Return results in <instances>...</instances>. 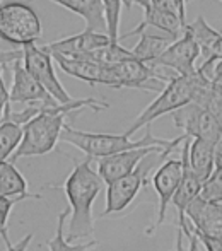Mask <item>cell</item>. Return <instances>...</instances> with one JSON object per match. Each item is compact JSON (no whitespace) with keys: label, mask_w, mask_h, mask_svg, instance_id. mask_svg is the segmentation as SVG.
Here are the masks:
<instances>
[{"label":"cell","mask_w":222,"mask_h":251,"mask_svg":"<svg viewBox=\"0 0 222 251\" xmlns=\"http://www.w3.org/2000/svg\"><path fill=\"white\" fill-rule=\"evenodd\" d=\"M21 53H23L24 69L47 89V93L53 100L58 101L60 104H65V102H70L74 100L65 91V87L58 80V77H56L51 53L38 47L36 43H27L24 47H21Z\"/></svg>","instance_id":"ba28073f"},{"label":"cell","mask_w":222,"mask_h":251,"mask_svg":"<svg viewBox=\"0 0 222 251\" xmlns=\"http://www.w3.org/2000/svg\"><path fill=\"white\" fill-rule=\"evenodd\" d=\"M190 227H192V226H190ZM193 232H195L197 238L200 239V243H202V246L205 248V251H222V238L205 236V234H200V232H197V231H193Z\"/></svg>","instance_id":"f546056e"},{"label":"cell","mask_w":222,"mask_h":251,"mask_svg":"<svg viewBox=\"0 0 222 251\" xmlns=\"http://www.w3.org/2000/svg\"><path fill=\"white\" fill-rule=\"evenodd\" d=\"M171 116L174 125L192 139H203L216 144L222 137V125L216 120V116L193 101L174 109Z\"/></svg>","instance_id":"9c48e42d"},{"label":"cell","mask_w":222,"mask_h":251,"mask_svg":"<svg viewBox=\"0 0 222 251\" xmlns=\"http://www.w3.org/2000/svg\"><path fill=\"white\" fill-rule=\"evenodd\" d=\"M9 65L12 67V87H10V93H9L10 104L12 102H23V104H31V102L53 104V102H58L24 69L23 60L17 58L14 62H10Z\"/></svg>","instance_id":"4fadbf2b"},{"label":"cell","mask_w":222,"mask_h":251,"mask_svg":"<svg viewBox=\"0 0 222 251\" xmlns=\"http://www.w3.org/2000/svg\"><path fill=\"white\" fill-rule=\"evenodd\" d=\"M23 199H16V197H5V195H0V236L5 238L9 236L7 232V222H9V215L12 207L21 201Z\"/></svg>","instance_id":"f1b7e54d"},{"label":"cell","mask_w":222,"mask_h":251,"mask_svg":"<svg viewBox=\"0 0 222 251\" xmlns=\"http://www.w3.org/2000/svg\"><path fill=\"white\" fill-rule=\"evenodd\" d=\"M188 162L192 171L203 183L214 171V144L203 139L190 140Z\"/></svg>","instance_id":"44dd1931"},{"label":"cell","mask_w":222,"mask_h":251,"mask_svg":"<svg viewBox=\"0 0 222 251\" xmlns=\"http://www.w3.org/2000/svg\"><path fill=\"white\" fill-rule=\"evenodd\" d=\"M198 197L203 200L222 203V169L221 168H214V171L210 173L209 178L202 183Z\"/></svg>","instance_id":"4316f807"},{"label":"cell","mask_w":222,"mask_h":251,"mask_svg":"<svg viewBox=\"0 0 222 251\" xmlns=\"http://www.w3.org/2000/svg\"><path fill=\"white\" fill-rule=\"evenodd\" d=\"M110 36L106 33L99 31L84 29L82 33L74 34V36L63 38V40L53 41V43L43 45V50H47L51 55H63V56H86L91 51L104 47L110 43Z\"/></svg>","instance_id":"9a60e30c"},{"label":"cell","mask_w":222,"mask_h":251,"mask_svg":"<svg viewBox=\"0 0 222 251\" xmlns=\"http://www.w3.org/2000/svg\"><path fill=\"white\" fill-rule=\"evenodd\" d=\"M183 238H185V234H183L181 227H178V236H176V250L174 251H185V250H183Z\"/></svg>","instance_id":"d590c367"},{"label":"cell","mask_w":222,"mask_h":251,"mask_svg":"<svg viewBox=\"0 0 222 251\" xmlns=\"http://www.w3.org/2000/svg\"><path fill=\"white\" fill-rule=\"evenodd\" d=\"M219 33H221V36H222V31H219Z\"/></svg>","instance_id":"74e56055"},{"label":"cell","mask_w":222,"mask_h":251,"mask_svg":"<svg viewBox=\"0 0 222 251\" xmlns=\"http://www.w3.org/2000/svg\"><path fill=\"white\" fill-rule=\"evenodd\" d=\"M53 60L58 63V67L67 74L75 79H80L84 82L96 86V84L103 82V72L104 65L98 63L91 58H84V56H63V55H51Z\"/></svg>","instance_id":"e0dca14e"},{"label":"cell","mask_w":222,"mask_h":251,"mask_svg":"<svg viewBox=\"0 0 222 251\" xmlns=\"http://www.w3.org/2000/svg\"><path fill=\"white\" fill-rule=\"evenodd\" d=\"M163 151L173 152L174 149H163L159 146H150V147H137V149H128V151L116 152V154L111 155H104V157L98 159V175L108 185V183L132 173L139 166V162L146 155H149L150 152H163Z\"/></svg>","instance_id":"7c38bea8"},{"label":"cell","mask_w":222,"mask_h":251,"mask_svg":"<svg viewBox=\"0 0 222 251\" xmlns=\"http://www.w3.org/2000/svg\"><path fill=\"white\" fill-rule=\"evenodd\" d=\"M171 75L163 74L159 69H154L149 63L137 58H128L123 62L104 65L103 82L104 86H110L113 89H142L156 93V86H149L150 82H168Z\"/></svg>","instance_id":"52a82bcc"},{"label":"cell","mask_w":222,"mask_h":251,"mask_svg":"<svg viewBox=\"0 0 222 251\" xmlns=\"http://www.w3.org/2000/svg\"><path fill=\"white\" fill-rule=\"evenodd\" d=\"M70 215V208H63L58 214V222H56V232L51 239L47 241V248L48 251H89L93 250L94 246H98L96 239H89L86 243H75L74 245L72 241H67L65 232H63V227H65V221Z\"/></svg>","instance_id":"603a6c76"},{"label":"cell","mask_w":222,"mask_h":251,"mask_svg":"<svg viewBox=\"0 0 222 251\" xmlns=\"http://www.w3.org/2000/svg\"><path fill=\"white\" fill-rule=\"evenodd\" d=\"M200 56V48L190 31L185 27V33L176 38L159 56L149 63L154 69H169L176 75H193L197 74L195 62Z\"/></svg>","instance_id":"30bf717a"},{"label":"cell","mask_w":222,"mask_h":251,"mask_svg":"<svg viewBox=\"0 0 222 251\" xmlns=\"http://www.w3.org/2000/svg\"><path fill=\"white\" fill-rule=\"evenodd\" d=\"M188 135L183 133L181 137L173 140L166 139H157L150 133V128L147 125V132L142 139L132 140L126 133L116 135V133H93V132H82V130H75L74 126H70L69 123H65L60 133V140L67 142L70 146L77 147L79 151H82L87 157L99 159L104 155H111L116 152L128 151V149H137V147H150V146H159L163 149H176L178 146H181V142Z\"/></svg>","instance_id":"3957f363"},{"label":"cell","mask_w":222,"mask_h":251,"mask_svg":"<svg viewBox=\"0 0 222 251\" xmlns=\"http://www.w3.org/2000/svg\"><path fill=\"white\" fill-rule=\"evenodd\" d=\"M171 154V151H163V152H150L149 155L142 159L139 162L135 169L128 175L122 176V178L115 179V181L108 183L106 190V207H104L103 217L110 214H118L123 212L133 200L139 195V192L142 190V186L147 185V178L149 173L154 169L156 162H161Z\"/></svg>","instance_id":"8992f818"},{"label":"cell","mask_w":222,"mask_h":251,"mask_svg":"<svg viewBox=\"0 0 222 251\" xmlns=\"http://www.w3.org/2000/svg\"><path fill=\"white\" fill-rule=\"evenodd\" d=\"M23 139V125L7 118L0 120V161L10 159Z\"/></svg>","instance_id":"cb8c5ba5"},{"label":"cell","mask_w":222,"mask_h":251,"mask_svg":"<svg viewBox=\"0 0 222 251\" xmlns=\"http://www.w3.org/2000/svg\"><path fill=\"white\" fill-rule=\"evenodd\" d=\"M214 168L222 169V137L214 144Z\"/></svg>","instance_id":"836d02e7"},{"label":"cell","mask_w":222,"mask_h":251,"mask_svg":"<svg viewBox=\"0 0 222 251\" xmlns=\"http://www.w3.org/2000/svg\"><path fill=\"white\" fill-rule=\"evenodd\" d=\"M2 70H3V65L0 63V120L3 116V111H5L7 104H9V91L5 87V82H3V75H2Z\"/></svg>","instance_id":"1f68e13d"},{"label":"cell","mask_w":222,"mask_h":251,"mask_svg":"<svg viewBox=\"0 0 222 251\" xmlns=\"http://www.w3.org/2000/svg\"><path fill=\"white\" fill-rule=\"evenodd\" d=\"M43 27L36 10L26 2L0 0V41L24 47L41 40Z\"/></svg>","instance_id":"5b68a950"},{"label":"cell","mask_w":222,"mask_h":251,"mask_svg":"<svg viewBox=\"0 0 222 251\" xmlns=\"http://www.w3.org/2000/svg\"><path fill=\"white\" fill-rule=\"evenodd\" d=\"M197 74L207 82L222 86V58H219V56L205 58V62L197 69Z\"/></svg>","instance_id":"83f0119b"},{"label":"cell","mask_w":222,"mask_h":251,"mask_svg":"<svg viewBox=\"0 0 222 251\" xmlns=\"http://www.w3.org/2000/svg\"><path fill=\"white\" fill-rule=\"evenodd\" d=\"M56 5L80 16L86 21V29L106 33V23H104L103 0H50Z\"/></svg>","instance_id":"ac0fdd59"},{"label":"cell","mask_w":222,"mask_h":251,"mask_svg":"<svg viewBox=\"0 0 222 251\" xmlns=\"http://www.w3.org/2000/svg\"><path fill=\"white\" fill-rule=\"evenodd\" d=\"M91 162H93V157H86L82 162H75L72 173L62 186L70 208L69 232L65 236L67 241L93 239V203L103 190L104 181L98 175V171L93 169Z\"/></svg>","instance_id":"7a4b0ae2"},{"label":"cell","mask_w":222,"mask_h":251,"mask_svg":"<svg viewBox=\"0 0 222 251\" xmlns=\"http://www.w3.org/2000/svg\"><path fill=\"white\" fill-rule=\"evenodd\" d=\"M122 2H123V5H125L126 9H130V7H132L133 3H135V0H122Z\"/></svg>","instance_id":"8d00e7d4"},{"label":"cell","mask_w":222,"mask_h":251,"mask_svg":"<svg viewBox=\"0 0 222 251\" xmlns=\"http://www.w3.org/2000/svg\"><path fill=\"white\" fill-rule=\"evenodd\" d=\"M186 29L193 36L200 48V56H219L222 58V36L219 31H216L202 16H198L192 24H186Z\"/></svg>","instance_id":"d6986e66"},{"label":"cell","mask_w":222,"mask_h":251,"mask_svg":"<svg viewBox=\"0 0 222 251\" xmlns=\"http://www.w3.org/2000/svg\"><path fill=\"white\" fill-rule=\"evenodd\" d=\"M200 82H202V77L198 74H193V75H176L174 74V75H171V79L166 82V87L161 91L159 96L137 116L135 122L126 128L125 133L132 137L137 130L150 125L159 116L173 113L174 109L185 106L186 102L193 101Z\"/></svg>","instance_id":"277c9868"},{"label":"cell","mask_w":222,"mask_h":251,"mask_svg":"<svg viewBox=\"0 0 222 251\" xmlns=\"http://www.w3.org/2000/svg\"><path fill=\"white\" fill-rule=\"evenodd\" d=\"M84 58H91L98 63H103V65H113V63L123 62V60L135 58L132 50H126L120 45V41H110L104 47L98 48V50L91 51L89 55H86Z\"/></svg>","instance_id":"d4e9b609"},{"label":"cell","mask_w":222,"mask_h":251,"mask_svg":"<svg viewBox=\"0 0 222 251\" xmlns=\"http://www.w3.org/2000/svg\"><path fill=\"white\" fill-rule=\"evenodd\" d=\"M140 34V40L139 43L135 45V48L132 50L133 56H135L137 60H142V62L146 63H150L156 56H159L161 53H163L169 45L174 41V38L169 36H159V34H150V33H146V31H142Z\"/></svg>","instance_id":"7402d4cb"},{"label":"cell","mask_w":222,"mask_h":251,"mask_svg":"<svg viewBox=\"0 0 222 251\" xmlns=\"http://www.w3.org/2000/svg\"><path fill=\"white\" fill-rule=\"evenodd\" d=\"M185 217H188L193 231L222 238V203L197 197L185 208Z\"/></svg>","instance_id":"5bb4252c"},{"label":"cell","mask_w":222,"mask_h":251,"mask_svg":"<svg viewBox=\"0 0 222 251\" xmlns=\"http://www.w3.org/2000/svg\"><path fill=\"white\" fill-rule=\"evenodd\" d=\"M181 175H183L181 159H168V161H164L163 164L156 169V173H154L152 186L157 193V199H159V207H157L156 221H154V224L146 231L147 236H152L154 232L159 229V226L164 222V219H166L168 205L171 203V199H173V195H174L176 188H178Z\"/></svg>","instance_id":"8fae6325"},{"label":"cell","mask_w":222,"mask_h":251,"mask_svg":"<svg viewBox=\"0 0 222 251\" xmlns=\"http://www.w3.org/2000/svg\"><path fill=\"white\" fill-rule=\"evenodd\" d=\"M147 2H149L150 5L157 7V9L169 10V12L178 14V7H176L174 0H147ZM178 17H179V14H178ZM179 19H181V17H179Z\"/></svg>","instance_id":"d6a6232c"},{"label":"cell","mask_w":222,"mask_h":251,"mask_svg":"<svg viewBox=\"0 0 222 251\" xmlns=\"http://www.w3.org/2000/svg\"><path fill=\"white\" fill-rule=\"evenodd\" d=\"M0 195L16 197V199H36L41 200V195L27 192V179L19 173L10 159L0 161Z\"/></svg>","instance_id":"ffe728a7"},{"label":"cell","mask_w":222,"mask_h":251,"mask_svg":"<svg viewBox=\"0 0 222 251\" xmlns=\"http://www.w3.org/2000/svg\"><path fill=\"white\" fill-rule=\"evenodd\" d=\"M122 0H103L104 23L106 34L111 41H120V14H122Z\"/></svg>","instance_id":"484cf974"},{"label":"cell","mask_w":222,"mask_h":251,"mask_svg":"<svg viewBox=\"0 0 222 251\" xmlns=\"http://www.w3.org/2000/svg\"><path fill=\"white\" fill-rule=\"evenodd\" d=\"M186 2H188V0H186ZM221 2H222V0H221Z\"/></svg>","instance_id":"f35d334b"},{"label":"cell","mask_w":222,"mask_h":251,"mask_svg":"<svg viewBox=\"0 0 222 251\" xmlns=\"http://www.w3.org/2000/svg\"><path fill=\"white\" fill-rule=\"evenodd\" d=\"M84 108L103 111L110 108V104L96 98H86V100H72L65 104L56 102V104L45 106L38 115H34L23 125V139L16 152L10 155V161L16 162L21 157H34V155H45L51 152L60 140V133L67 123L65 118L72 113L82 111Z\"/></svg>","instance_id":"6da1fadb"},{"label":"cell","mask_w":222,"mask_h":251,"mask_svg":"<svg viewBox=\"0 0 222 251\" xmlns=\"http://www.w3.org/2000/svg\"><path fill=\"white\" fill-rule=\"evenodd\" d=\"M2 239H3V243H5V251H27V248H29V245H31V239H33V234L24 236L17 245L10 243L9 236H5V238H2Z\"/></svg>","instance_id":"4dcf8cb0"},{"label":"cell","mask_w":222,"mask_h":251,"mask_svg":"<svg viewBox=\"0 0 222 251\" xmlns=\"http://www.w3.org/2000/svg\"><path fill=\"white\" fill-rule=\"evenodd\" d=\"M135 3L144 9V19L135 29H132L130 33L120 36V41L126 40V38H130V36H135V34H139L140 31H144L146 27H156V29H159V31H163V33L169 34V36H173L174 40L185 33L186 23H183V21L179 19L178 14L169 12V10L157 9V7L150 5L147 0H135Z\"/></svg>","instance_id":"2e32d148"},{"label":"cell","mask_w":222,"mask_h":251,"mask_svg":"<svg viewBox=\"0 0 222 251\" xmlns=\"http://www.w3.org/2000/svg\"><path fill=\"white\" fill-rule=\"evenodd\" d=\"M176 7H178V14L181 17L183 23H186V10H185V5H186V0H174Z\"/></svg>","instance_id":"e575fe53"}]
</instances>
